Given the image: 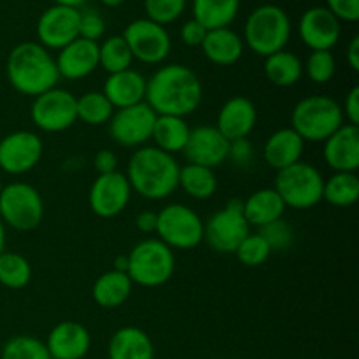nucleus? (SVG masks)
I'll return each mask as SVG.
<instances>
[{
    "label": "nucleus",
    "instance_id": "f257e3e1",
    "mask_svg": "<svg viewBox=\"0 0 359 359\" xmlns=\"http://www.w3.org/2000/svg\"><path fill=\"white\" fill-rule=\"evenodd\" d=\"M203 88L189 67L170 63L163 65L147 79L146 104L156 116L186 118L202 104Z\"/></svg>",
    "mask_w": 359,
    "mask_h": 359
},
{
    "label": "nucleus",
    "instance_id": "f03ea898",
    "mask_svg": "<svg viewBox=\"0 0 359 359\" xmlns=\"http://www.w3.org/2000/svg\"><path fill=\"white\" fill-rule=\"evenodd\" d=\"M179 168L175 156L156 146H142L130 158L125 175L137 195L146 200H163L179 188Z\"/></svg>",
    "mask_w": 359,
    "mask_h": 359
},
{
    "label": "nucleus",
    "instance_id": "7ed1b4c3",
    "mask_svg": "<svg viewBox=\"0 0 359 359\" xmlns=\"http://www.w3.org/2000/svg\"><path fill=\"white\" fill-rule=\"evenodd\" d=\"M7 79L11 86L27 97H39L56 88L60 81L56 62L49 49L39 42H20L7 56Z\"/></svg>",
    "mask_w": 359,
    "mask_h": 359
},
{
    "label": "nucleus",
    "instance_id": "20e7f679",
    "mask_svg": "<svg viewBox=\"0 0 359 359\" xmlns=\"http://www.w3.org/2000/svg\"><path fill=\"white\" fill-rule=\"evenodd\" d=\"M291 37V20L286 11L273 4H263L249 14L244 25V44L255 55L266 56L283 51Z\"/></svg>",
    "mask_w": 359,
    "mask_h": 359
},
{
    "label": "nucleus",
    "instance_id": "39448f33",
    "mask_svg": "<svg viewBox=\"0 0 359 359\" xmlns=\"http://www.w3.org/2000/svg\"><path fill=\"white\" fill-rule=\"evenodd\" d=\"M291 128L304 142H325L344 125L342 105L326 95H311L294 105Z\"/></svg>",
    "mask_w": 359,
    "mask_h": 359
},
{
    "label": "nucleus",
    "instance_id": "423d86ee",
    "mask_svg": "<svg viewBox=\"0 0 359 359\" xmlns=\"http://www.w3.org/2000/svg\"><path fill=\"white\" fill-rule=\"evenodd\" d=\"M128 273L133 284L158 287L172 279L175 272V255L160 238H146L126 255Z\"/></svg>",
    "mask_w": 359,
    "mask_h": 359
},
{
    "label": "nucleus",
    "instance_id": "0eeeda50",
    "mask_svg": "<svg viewBox=\"0 0 359 359\" xmlns=\"http://www.w3.org/2000/svg\"><path fill=\"white\" fill-rule=\"evenodd\" d=\"M323 186H325V179H323L321 172L314 165L298 161V163L277 172L273 189L279 193L284 205L304 210L312 209L321 202Z\"/></svg>",
    "mask_w": 359,
    "mask_h": 359
},
{
    "label": "nucleus",
    "instance_id": "6e6552de",
    "mask_svg": "<svg viewBox=\"0 0 359 359\" xmlns=\"http://www.w3.org/2000/svg\"><path fill=\"white\" fill-rule=\"evenodd\" d=\"M44 217V202L37 189L27 182H11L0 191V219L18 231H30Z\"/></svg>",
    "mask_w": 359,
    "mask_h": 359
},
{
    "label": "nucleus",
    "instance_id": "1a4fd4ad",
    "mask_svg": "<svg viewBox=\"0 0 359 359\" xmlns=\"http://www.w3.org/2000/svg\"><path fill=\"white\" fill-rule=\"evenodd\" d=\"M156 235L172 251H189L203 242V219L184 203H170L158 212Z\"/></svg>",
    "mask_w": 359,
    "mask_h": 359
},
{
    "label": "nucleus",
    "instance_id": "9d476101",
    "mask_svg": "<svg viewBox=\"0 0 359 359\" xmlns=\"http://www.w3.org/2000/svg\"><path fill=\"white\" fill-rule=\"evenodd\" d=\"M248 219L244 216V207L241 200H230L221 210L203 223V241L210 249L223 255H233L241 242L251 233Z\"/></svg>",
    "mask_w": 359,
    "mask_h": 359
},
{
    "label": "nucleus",
    "instance_id": "9b49d317",
    "mask_svg": "<svg viewBox=\"0 0 359 359\" xmlns=\"http://www.w3.org/2000/svg\"><path fill=\"white\" fill-rule=\"evenodd\" d=\"M76 98L70 91L53 88L34 98L30 118L39 130L58 133L69 130L77 121Z\"/></svg>",
    "mask_w": 359,
    "mask_h": 359
},
{
    "label": "nucleus",
    "instance_id": "f8f14e48",
    "mask_svg": "<svg viewBox=\"0 0 359 359\" xmlns=\"http://www.w3.org/2000/svg\"><path fill=\"white\" fill-rule=\"evenodd\" d=\"M123 39L128 44L133 60H139L147 65L161 63L170 55L172 41L167 28L147 18H140L126 25Z\"/></svg>",
    "mask_w": 359,
    "mask_h": 359
},
{
    "label": "nucleus",
    "instance_id": "ddd939ff",
    "mask_svg": "<svg viewBox=\"0 0 359 359\" xmlns=\"http://www.w3.org/2000/svg\"><path fill=\"white\" fill-rule=\"evenodd\" d=\"M154 121L156 114L146 102L118 109L109 119V135L118 146L142 147L153 135Z\"/></svg>",
    "mask_w": 359,
    "mask_h": 359
},
{
    "label": "nucleus",
    "instance_id": "4468645a",
    "mask_svg": "<svg viewBox=\"0 0 359 359\" xmlns=\"http://www.w3.org/2000/svg\"><path fill=\"white\" fill-rule=\"evenodd\" d=\"M42 153L44 146L37 133L18 130L0 140V168L11 175L27 174L37 167Z\"/></svg>",
    "mask_w": 359,
    "mask_h": 359
},
{
    "label": "nucleus",
    "instance_id": "2eb2a0df",
    "mask_svg": "<svg viewBox=\"0 0 359 359\" xmlns=\"http://www.w3.org/2000/svg\"><path fill=\"white\" fill-rule=\"evenodd\" d=\"M132 198V186L121 172L98 175L90 188L88 202L93 214L104 219H111L126 209Z\"/></svg>",
    "mask_w": 359,
    "mask_h": 359
},
{
    "label": "nucleus",
    "instance_id": "dca6fc26",
    "mask_svg": "<svg viewBox=\"0 0 359 359\" xmlns=\"http://www.w3.org/2000/svg\"><path fill=\"white\" fill-rule=\"evenodd\" d=\"M81 11L76 7H48L37 20L39 44L46 49H62L79 37Z\"/></svg>",
    "mask_w": 359,
    "mask_h": 359
},
{
    "label": "nucleus",
    "instance_id": "f3484780",
    "mask_svg": "<svg viewBox=\"0 0 359 359\" xmlns=\"http://www.w3.org/2000/svg\"><path fill=\"white\" fill-rule=\"evenodd\" d=\"M340 21L326 7L305 11L298 21V34L311 51H332L340 41Z\"/></svg>",
    "mask_w": 359,
    "mask_h": 359
},
{
    "label": "nucleus",
    "instance_id": "a211bd4d",
    "mask_svg": "<svg viewBox=\"0 0 359 359\" xmlns=\"http://www.w3.org/2000/svg\"><path fill=\"white\" fill-rule=\"evenodd\" d=\"M228 147L230 142L219 133L216 126H196L189 132L188 144L182 154L188 163L200 165V167L216 168L228 160Z\"/></svg>",
    "mask_w": 359,
    "mask_h": 359
},
{
    "label": "nucleus",
    "instance_id": "6ab92c4d",
    "mask_svg": "<svg viewBox=\"0 0 359 359\" xmlns=\"http://www.w3.org/2000/svg\"><path fill=\"white\" fill-rule=\"evenodd\" d=\"M258 121L256 105L248 97H231L223 104L217 114L216 128L221 135L231 142V140L248 139L255 130Z\"/></svg>",
    "mask_w": 359,
    "mask_h": 359
},
{
    "label": "nucleus",
    "instance_id": "aec40b11",
    "mask_svg": "<svg viewBox=\"0 0 359 359\" xmlns=\"http://www.w3.org/2000/svg\"><path fill=\"white\" fill-rule=\"evenodd\" d=\"M323 144V156L333 172L356 174L359 168V126L342 125Z\"/></svg>",
    "mask_w": 359,
    "mask_h": 359
},
{
    "label": "nucleus",
    "instance_id": "412c9836",
    "mask_svg": "<svg viewBox=\"0 0 359 359\" xmlns=\"http://www.w3.org/2000/svg\"><path fill=\"white\" fill-rule=\"evenodd\" d=\"M44 344L51 359H83L91 347V337L79 323L62 321L49 332Z\"/></svg>",
    "mask_w": 359,
    "mask_h": 359
},
{
    "label": "nucleus",
    "instance_id": "4be33fe9",
    "mask_svg": "<svg viewBox=\"0 0 359 359\" xmlns=\"http://www.w3.org/2000/svg\"><path fill=\"white\" fill-rule=\"evenodd\" d=\"M55 62L60 77L63 79H84L98 67V42L77 37L60 49Z\"/></svg>",
    "mask_w": 359,
    "mask_h": 359
},
{
    "label": "nucleus",
    "instance_id": "5701e85b",
    "mask_svg": "<svg viewBox=\"0 0 359 359\" xmlns=\"http://www.w3.org/2000/svg\"><path fill=\"white\" fill-rule=\"evenodd\" d=\"M146 86L147 79L142 74L133 69H126L121 72L109 74L102 93L111 102L112 107L125 109L146 100Z\"/></svg>",
    "mask_w": 359,
    "mask_h": 359
},
{
    "label": "nucleus",
    "instance_id": "b1692460",
    "mask_svg": "<svg viewBox=\"0 0 359 359\" xmlns=\"http://www.w3.org/2000/svg\"><path fill=\"white\" fill-rule=\"evenodd\" d=\"M305 142L293 128H280L266 139L263 146V158L273 170H284L302 161Z\"/></svg>",
    "mask_w": 359,
    "mask_h": 359
},
{
    "label": "nucleus",
    "instance_id": "393cba45",
    "mask_svg": "<svg viewBox=\"0 0 359 359\" xmlns=\"http://www.w3.org/2000/svg\"><path fill=\"white\" fill-rule=\"evenodd\" d=\"M200 48H202L205 58L212 62L214 65L230 67L242 58L245 44L237 32L226 27L207 30V35Z\"/></svg>",
    "mask_w": 359,
    "mask_h": 359
},
{
    "label": "nucleus",
    "instance_id": "a878e982",
    "mask_svg": "<svg viewBox=\"0 0 359 359\" xmlns=\"http://www.w3.org/2000/svg\"><path fill=\"white\" fill-rule=\"evenodd\" d=\"M109 359H154V346L144 330L123 326L109 340Z\"/></svg>",
    "mask_w": 359,
    "mask_h": 359
},
{
    "label": "nucleus",
    "instance_id": "bb28decb",
    "mask_svg": "<svg viewBox=\"0 0 359 359\" xmlns=\"http://www.w3.org/2000/svg\"><path fill=\"white\" fill-rule=\"evenodd\" d=\"M242 207H244V216L249 226L258 228L280 219L286 210L283 198L273 188L258 189L249 195L245 202H242Z\"/></svg>",
    "mask_w": 359,
    "mask_h": 359
},
{
    "label": "nucleus",
    "instance_id": "cd10ccee",
    "mask_svg": "<svg viewBox=\"0 0 359 359\" xmlns=\"http://www.w3.org/2000/svg\"><path fill=\"white\" fill-rule=\"evenodd\" d=\"M133 290V283L130 280L128 273L109 270L102 273L93 284V300L102 309H118L130 298Z\"/></svg>",
    "mask_w": 359,
    "mask_h": 359
},
{
    "label": "nucleus",
    "instance_id": "c85d7f7f",
    "mask_svg": "<svg viewBox=\"0 0 359 359\" xmlns=\"http://www.w3.org/2000/svg\"><path fill=\"white\" fill-rule=\"evenodd\" d=\"M189 132H191V128H189L184 118H177V116H156L151 139L154 140L158 149L165 151V153L174 156L175 153H182L184 151L189 139Z\"/></svg>",
    "mask_w": 359,
    "mask_h": 359
},
{
    "label": "nucleus",
    "instance_id": "c756f323",
    "mask_svg": "<svg viewBox=\"0 0 359 359\" xmlns=\"http://www.w3.org/2000/svg\"><path fill=\"white\" fill-rule=\"evenodd\" d=\"M241 0H193V20L205 30L226 28L237 18Z\"/></svg>",
    "mask_w": 359,
    "mask_h": 359
},
{
    "label": "nucleus",
    "instance_id": "7c9ffc66",
    "mask_svg": "<svg viewBox=\"0 0 359 359\" xmlns=\"http://www.w3.org/2000/svg\"><path fill=\"white\" fill-rule=\"evenodd\" d=\"M265 76L276 86L290 88L304 76V63L300 56L283 49L265 58Z\"/></svg>",
    "mask_w": 359,
    "mask_h": 359
},
{
    "label": "nucleus",
    "instance_id": "2f4dec72",
    "mask_svg": "<svg viewBox=\"0 0 359 359\" xmlns=\"http://www.w3.org/2000/svg\"><path fill=\"white\" fill-rule=\"evenodd\" d=\"M179 188L195 200H209L217 191V177L212 168L188 163L179 168Z\"/></svg>",
    "mask_w": 359,
    "mask_h": 359
},
{
    "label": "nucleus",
    "instance_id": "473e14b6",
    "mask_svg": "<svg viewBox=\"0 0 359 359\" xmlns=\"http://www.w3.org/2000/svg\"><path fill=\"white\" fill-rule=\"evenodd\" d=\"M359 198V179L354 172H335L323 186V200L333 207H351Z\"/></svg>",
    "mask_w": 359,
    "mask_h": 359
},
{
    "label": "nucleus",
    "instance_id": "72a5a7b5",
    "mask_svg": "<svg viewBox=\"0 0 359 359\" xmlns=\"http://www.w3.org/2000/svg\"><path fill=\"white\" fill-rule=\"evenodd\" d=\"M133 56L123 35H111L98 44V65L109 74L132 69Z\"/></svg>",
    "mask_w": 359,
    "mask_h": 359
},
{
    "label": "nucleus",
    "instance_id": "f704fd0d",
    "mask_svg": "<svg viewBox=\"0 0 359 359\" xmlns=\"http://www.w3.org/2000/svg\"><path fill=\"white\" fill-rule=\"evenodd\" d=\"M76 111L77 119H81L86 125L100 126L109 123L116 109L112 107V104L105 98L102 91H88V93L76 98Z\"/></svg>",
    "mask_w": 359,
    "mask_h": 359
},
{
    "label": "nucleus",
    "instance_id": "c9c22d12",
    "mask_svg": "<svg viewBox=\"0 0 359 359\" xmlns=\"http://www.w3.org/2000/svg\"><path fill=\"white\" fill-rule=\"evenodd\" d=\"M32 279V266L23 255L4 251L0 255V284L9 290H21Z\"/></svg>",
    "mask_w": 359,
    "mask_h": 359
},
{
    "label": "nucleus",
    "instance_id": "e433bc0d",
    "mask_svg": "<svg viewBox=\"0 0 359 359\" xmlns=\"http://www.w3.org/2000/svg\"><path fill=\"white\" fill-rule=\"evenodd\" d=\"M0 359H51V356L42 340L30 335H18L4 344Z\"/></svg>",
    "mask_w": 359,
    "mask_h": 359
},
{
    "label": "nucleus",
    "instance_id": "4c0bfd02",
    "mask_svg": "<svg viewBox=\"0 0 359 359\" xmlns=\"http://www.w3.org/2000/svg\"><path fill=\"white\" fill-rule=\"evenodd\" d=\"M237 256L238 262L244 266H255L263 265L266 259L272 255V249L269 248L265 241H263L262 235L258 233H249L244 241L241 242V245L237 248V251L233 252Z\"/></svg>",
    "mask_w": 359,
    "mask_h": 359
},
{
    "label": "nucleus",
    "instance_id": "58836bf2",
    "mask_svg": "<svg viewBox=\"0 0 359 359\" xmlns=\"http://www.w3.org/2000/svg\"><path fill=\"white\" fill-rule=\"evenodd\" d=\"M305 74L316 84H326L335 77L337 62L332 51H312L305 62Z\"/></svg>",
    "mask_w": 359,
    "mask_h": 359
},
{
    "label": "nucleus",
    "instance_id": "ea45409f",
    "mask_svg": "<svg viewBox=\"0 0 359 359\" xmlns=\"http://www.w3.org/2000/svg\"><path fill=\"white\" fill-rule=\"evenodd\" d=\"M186 4L188 0H144V9H146L147 20L165 27L182 16Z\"/></svg>",
    "mask_w": 359,
    "mask_h": 359
},
{
    "label": "nucleus",
    "instance_id": "a19ab883",
    "mask_svg": "<svg viewBox=\"0 0 359 359\" xmlns=\"http://www.w3.org/2000/svg\"><path fill=\"white\" fill-rule=\"evenodd\" d=\"M258 235H262L263 241H265L266 244H269V248L272 249V252L286 251V249H290L294 242L293 226H291L287 221H284L283 217L259 228Z\"/></svg>",
    "mask_w": 359,
    "mask_h": 359
},
{
    "label": "nucleus",
    "instance_id": "79ce46f5",
    "mask_svg": "<svg viewBox=\"0 0 359 359\" xmlns=\"http://www.w3.org/2000/svg\"><path fill=\"white\" fill-rule=\"evenodd\" d=\"M105 34V21L98 11H84L79 18V37L86 41H100Z\"/></svg>",
    "mask_w": 359,
    "mask_h": 359
},
{
    "label": "nucleus",
    "instance_id": "37998d69",
    "mask_svg": "<svg viewBox=\"0 0 359 359\" xmlns=\"http://www.w3.org/2000/svg\"><path fill=\"white\" fill-rule=\"evenodd\" d=\"M228 160L233 161L238 168H249L255 163V147L249 139L231 140L228 147Z\"/></svg>",
    "mask_w": 359,
    "mask_h": 359
},
{
    "label": "nucleus",
    "instance_id": "c03bdc74",
    "mask_svg": "<svg viewBox=\"0 0 359 359\" xmlns=\"http://www.w3.org/2000/svg\"><path fill=\"white\" fill-rule=\"evenodd\" d=\"M325 7L339 21L356 23L359 20V0H326Z\"/></svg>",
    "mask_w": 359,
    "mask_h": 359
},
{
    "label": "nucleus",
    "instance_id": "a18cd8bd",
    "mask_svg": "<svg viewBox=\"0 0 359 359\" xmlns=\"http://www.w3.org/2000/svg\"><path fill=\"white\" fill-rule=\"evenodd\" d=\"M205 35V28H203L198 21L193 20V18L186 21L181 27V41L184 42L186 46H189V48H198V46H202Z\"/></svg>",
    "mask_w": 359,
    "mask_h": 359
},
{
    "label": "nucleus",
    "instance_id": "49530a36",
    "mask_svg": "<svg viewBox=\"0 0 359 359\" xmlns=\"http://www.w3.org/2000/svg\"><path fill=\"white\" fill-rule=\"evenodd\" d=\"M342 112H344V118L347 119V125L359 126V88L358 86H354L353 90L347 93Z\"/></svg>",
    "mask_w": 359,
    "mask_h": 359
},
{
    "label": "nucleus",
    "instance_id": "de8ad7c7",
    "mask_svg": "<svg viewBox=\"0 0 359 359\" xmlns=\"http://www.w3.org/2000/svg\"><path fill=\"white\" fill-rule=\"evenodd\" d=\"M95 168H97L98 175L102 174H111V172H118V156H116L114 151L109 149H100L95 154Z\"/></svg>",
    "mask_w": 359,
    "mask_h": 359
},
{
    "label": "nucleus",
    "instance_id": "09e8293b",
    "mask_svg": "<svg viewBox=\"0 0 359 359\" xmlns=\"http://www.w3.org/2000/svg\"><path fill=\"white\" fill-rule=\"evenodd\" d=\"M156 224H158V212L153 210H142L139 216L135 217V226L142 233H156Z\"/></svg>",
    "mask_w": 359,
    "mask_h": 359
},
{
    "label": "nucleus",
    "instance_id": "8fccbe9b",
    "mask_svg": "<svg viewBox=\"0 0 359 359\" xmlns=\"http://www.w3.org/2000/svg\"><path fill=\"white\" fill-rule=\"evenodd\" d=\"M347 63H349V67L354 70V72H358L359 70V37L358 35H354V37L351 39L349 46H347Z\"/></svg>",
    "mask_w": 359,
    "mask_h": 359
},
{
    "label": "nucleus",
    "instance_id": "3c124183",
    "mask_svg": "<svg viewBox=\"0 0 359 359\" xmlns=\"http://www.w3.org/2000/svg\"><path fill=\"white\" fill-rule=\"evenodd\" d=\"M126 269H128V258H126V256H118L114 262V270H118V272H126Z\"/></svg>",
    "mask_w": 359,
    "mask_h": 359
},
{
    "label": "nucleus",
    "instance_id": "603ef678",
    "mask_svg": "<svg viewBox=\"0 0 359 359\" xmlns=\"http://www.w3.org/2000/svg\"><path fill=\"white\" fill-rule=\"evenodd\" d=\"M84 2H86V0H55V4H58V6L76 7V9H79V6H83Z\"/></svg>",
    "mask_w": 359,
    "mask_h": 359
},
{
    "label": "nucleus",
    "instance_id": "864d4df0",
    "mask_svg": "<svg viewBox=\"0 0 359 359\" xmlns=\"http://www.w3.org/2000/svg\"><path fill=\"white\" fill-rule=\"evenodd\" d=\"M6 251V224L0 219V255Z\"/></svg>",
    "mask_w": 359,
    "mask_h": 359
},
{
    "label": "nucleus",
    "instance_id": "5fc2aeb1",
    "mask_svg": "<svg viewBox=\"0 0 359 359\" xmlns=\"http://www.w3.org/2000/svg\"><path fill=\"white\" fill-rule=\"evenodd\" d=\"M100 2L107 7H118V6H121L125 0H100Z\"/></svg>",
    "mask_w": 359,
    "mask_h": 359
},
{
    "label": "nucleus",
    "instance_id": "6e6d98bb",
    "mask_svg": "<svg viewBox=\"0 0 359 359\" xmlns=\"http://www.w3.org/2000/svg\"><path fill=\"white\" fill-rule=\"evenodd\" d=\"M2 188H4V184H2V181H0V191H2Z\"/></svg>",
    "mask_w": 359,
    "mask_h": 359
}]
</instances>
